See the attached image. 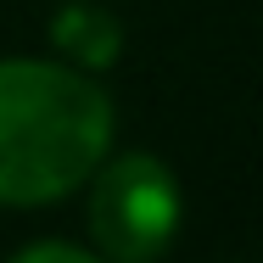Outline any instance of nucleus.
Returning <instances> with one entry per match:
<instances>
[{"mask_svg":"<svg viewBox=\"0 0 263 263\" xmlns=\"http://www.w3.org/2000/svg\"><path fill=\"white\" fill-rule=\"evenodd\" d=\"M118 118L96 73L0 56V208H51L84 191L112 152Z\"/></svg>","mask_w":263,"mask_h":263,"instance_id":"obj_1","label":"nucleus"},{"mask_svg":"<svg viewBox=\"0 0 263 263\" xmlns=\"http://www.w3.org/2000/svg\"><path fill=\"white\" fill-rule=\"evenodd\" d=\"M90 185V235L106 263H157L179 235V179L152 152H106Z\"/></svg>","mask_w":263,"mask_h":263,"instance_id":"obj_2","label":"nucleus"},{"mask_svg":"<svg viewBox=\"0 0 263 263\" xmlns=\"http://www.w3.org/2000/svg\"><path fill=\"white\" fill-rule=\"evenodd\" d=\"M51 40L56 51L67 56L73 67H84V73H106L118 56H123V23L96 6V0H67L62 11H56L51 23Z\"/></svg>","mask_w":263,"mask_h":263,"instance_id":"obj_3","label":"nucleus"},{"mask_svg":"<svg viewBox=\"0 0 263 263\" xmlns=\"http://www.w3.org/2000/svg\"><path fill=\"white\" fill-rule=\"evenodd\" d=\"M6 263H106V258L90 252V247H73V241H34V247H23Z\"/></svg>","mask_w":263,"mask_h":263,"instance_id":"obj_4","label":"nucleus"}]
</instances>
